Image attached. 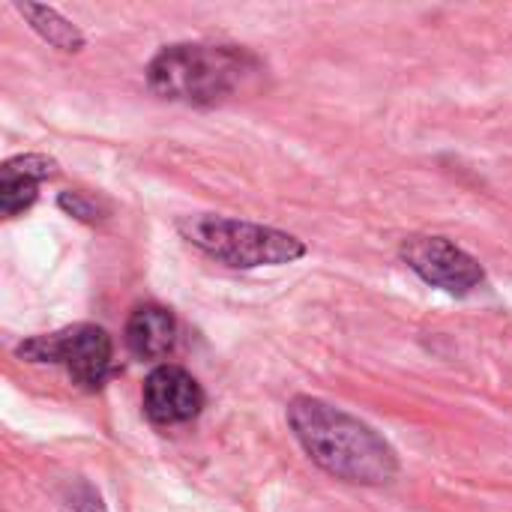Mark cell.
<instances>
[{
    "label": "cell",
    "mask_w": 512,
    "mask_h": 512,
    "mask_svg": "<svg viewBox=\"0 0 512 512\" xmlns=\"http://www.w3.org/2000/svg\"><path fill=\"white\" fill-rule=\"evenodd\" d=\"M399 258L426 285L441 288L453 297H468L486 282L483 264L471 252H465L462 246H456L453 240L438 237V234L405 237L399 246Z\"/></svg>",
    "instance_id": "cell-5"
},
{
    "label": "cell",
    "mask_w": 512,
    "mask_h": 512,
    "mask_svg": "<svg viewBox=\"0 0 512 512\" xmlns=\"http://www.w3.org/2000/svg\"><path fill=\"white\" fill-rule=\"evenodd\" d=\"M177 234L204 252L207 258L234 267V270H258V267H282L300 261L309 249L300 237L246 222V219H228L216 213H195L177 219Z\"/></svg>",
    "instance_id": "cell-3"
},
{
    "label": "cell",
    "mask_w": 512,
    "mask_h": 512,
    "mask_svg": "<svg viewBox=\"0 0 512 512\" xmlns=\"http://www.w3.org/2000/svg\"><path fill=\"white\" fill-rule=\"evenodd\" d=\"M204 390L201 384L180 366H156L141 390V405L150 423L156 426H180L195 420L204 411Z\"/></svg>",
    "instance_id": "cell-6"
},
{
    "label": "cell",
    "mask_w": 512,
    "mask_h": 512,
    "mask_svg": "<svg viewBox=\"0 0 512 512\" xmlns=\"http://www.w3.org/2000/svg\"><path fill=\"white\" fill-rule=\"evenodd\" d=\"M57 174V162L42 153H21L0 168V210L3 216H18L39 198V183Z\"/></svg>",
    "instance_id": "cell-7"
},
{
    "label": "cell",
    "mask_w": 512,
    "mask_h": 512,
    "mask_svg": "<svg viewBox=\"0 0 512 512\" xmlns=\"http://www.w3.org/2000/svg\"><path fill=\"white\" fill-rule=\"evenodd\" d=\"M264 75V60L243 45L213 42H177L165 45L147 63V87L165 102H183L195 108L222 105Z\"/></svg>",
    "instance_id": "cell-2"
},
{
    "label": "cell",
    "mask_w": 512,
    "mask_h": 512,
    "mask_svg": "<svg viewBox=\"0 0 512 512\" xmlns=\"http://www.w3.org/2000/svg\"><path fill=\"white\" fill-rule=\"evenodd\" d=\"M15 354L27 363H57L66 369L72 384L87 393L105 387L114 363L111 336L96 324H72L48 336H33L15 348Z\"/></svg>",
    "instance_id": "cell-4"
},
{
    "label": "cell",
    "mask_w": 512,
    "mask_h": 512,
    "mask_svg": "<svg viewBox=\"0 0 512 512\" xmlns=\"http://www.w3.org/2000/svg\"><path fill=\"white\" fill-rule=\"evenodd\" d=\"M57 207L63 213H69L72 219L84 222V225H96V222L111 216V207L102 198L87 195V192H60L57 195Z\"/></svg>",
    "instance_id": "cell-10"
},
{
    "label": "cell",
    "mask_w": 512,
    "mask_h": 512,
    "mask_svg": "<svg viewBox=\"0 0 512 512\" xmlns=\"http://www.w3.org/2000/svg\"><path fill=\"white\" fill-rule=\"evenodd\" d=\"M288 423L306 456L330 477L351 486H387L399 477V453L360 417L315 399L294 396Z\"/></svg>",
    "instance_id": "cell-1"
},
{
    "label": "cell",
    "mask_w": 512,
    "mask_h": 512,
    "mask_svg": "<svg viewBox=\"0 0 512 512\" xmlns=\"http://www.w3.org/2000/svg\"><path fill=\"white\" fill-rule=\"evenodd\" d=\"M15 12L30 24V30L48 42L51 48L63 51V54H78L87 39L84 33L78 30V24H72L66 15H60L54 6H45V3H30V0H15Z\"/></svg>",
    "instance_id": "cell-9"
},
{
    "label": "cell",
    "mask_w": 512,
    "mask_h": 512,
    "mask_svg": "<svg viewBox=\"0 0 512 512\" xmlns=\"http://www.w3.org/2000/svg\"><path fill=\"white\" fill-rule=\"evenodd\" d=\"M126 348L138 360H162L174 351L177 342V318L171 309L147 303L138 306L126 321Z\"/></svg>",
    "instance_id": "cell-8"
},
{
    "label": "cell",
    "mask_w": 512,
    "mask_h": 512,
    "mask_svg": "<svg viewBox=\"0 0 512 512\" xmlns=\"http://www.w3.org/2000/svg\"><path fill=\"white\" fill-rule=\"evenodd\" d=\"M60 498H63V507L69 512H108L102 495H99L87 480H72V483H66V489H63Z\"/></svg>",
    "instance_id": "cell-11"
}]
</instances>
